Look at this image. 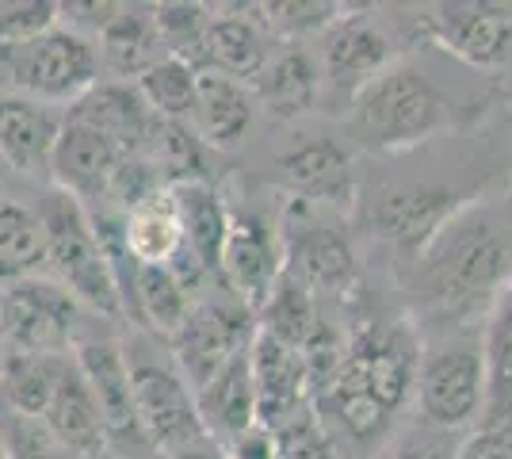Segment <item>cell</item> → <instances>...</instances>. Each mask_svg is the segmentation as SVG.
<instances>
[{"mask_svg": "<svg viewBox=\"0 0 512 459\" xmlns=\"http://www.w3.org/2000/svg\"><path fill=\"white\" fill-rule=\"evenodd\" d=\"M512 276V230L490 203H463L413 257V291L440 322L490 314Z\"/></svg>", "mask_w": 512, "mask_h": 459, "instance_id": "1", "label": "cell"}, {"mask_svg": "<svg viewBox=\"0 0 512 459\" xmlns=\"http://www.w3.org/2000/svg\"><path fill=\"white\" fill-rule=\"evenodd\" d=\"M39 222H43L50 280L62 291H69L81 310L119 318L123 314L119 284H115V272L107 264V253L96 238V226L88 219L85 203L54 188L39 203Z\"/></svg>", "mask_w": 512, "mask_h": 459, "instance_id": "2", "label": "cell"}, {"mask_svg": "<svg viewBox=\"0 0 512 459\" xmlns=\"http://www.w3.org/2000/svg\"><path fill=\"white\" fill-rule=\"evenodd\" d=\"M123 360L130 372L134 410H138L142 433L150 437L153 452L165 459L203 444L207 433H203V421L195 410V394L176 368L169 345L153 333H142L123 345Z\"/></svg>", "mask_w": 512, "mask_h": 459, "instance_id": "3", "label": "cell"}, {"mask_svg": "<svg viewBox=\"0 0 512 459\" xmlns=\"http://www.w3.org/2000/svg\"><path fill=\"white\" fill-rule=\"evenodd\" d=\"M448 115V100L409 62H390L352 100L356 131L371 150H409L444 131Z\"/></svg>", "mask_w": 512, "mask_h": 459, "instance_id": "4", "label": "cell"}, {"mask_svg": "<svg viewBox=\"0 0 512 459\" xmlns=\"http://www.w3.org/2000/svg\"><path fill=\"white\" fill-rule=\"evenodd\" d=\"M100 85L96 43L54 23L27 43L0 46V88H16L35 104H77Z\"/></svg>", "mask_w": 512, "mask_h": 459, "instance_id": "5", "label": "cell"}, {"mask_svg": "<svg viewBox=\"0 0 512 459\" xmlns=\"http://www.w3.org/2000/svg\"><path fill=\"white\" fill-rule=\"evenodd\" d=\"M413 406L421 425L440 433H463L474 429L486 414V364H482V341H448L428 349L421 345L417 383H413Z\"/></svg>", "mask_w": 512, "mask_h": 459, "instance_id": "6", "label": "cell"}, {"mask_svg": "<svg viewBox=\"0 0 512 459\" xmlns=\"http://www.w3.org/2000/svg\"><path fill=\"white\" fill-rule=\"evenodd\" d=\"M283 268L314 295H344L356 287V253L341 219H325V207L291 199L279 219Z\"/></svg>", "mask_w": 512, "mask_h": 459, "instance_id": "7", "label": "cell"}, {"mask_svg": "<svg viewBox=\"0 0 512 459\" xmlns=\"http://www.w3.org/2000/svg\"><path fill=\"white\" fill-rule=\"evenodd\" d=\"M4 349L23 356H65L81 337V306L54 280H23L0 295Z\"/></svg>", "mask_w": 512, "mask_h": 459, "instance_id": "8", "label": "cell"}, {"mask_svg": "<svg viewBox=\"0 0 512 459\" xmlns=\"http://www.w3.org/2000/svg\"><path fill=\"white\" fill-rule=\"evenodd\" d=\"M73 360H77L81 375L88 379V391L96 398L107 452H115L119 459H161L153 452L150 437L142 433V421H138V410H134V391H130L123 345L111 341V337L88 333V337H77Z\"/></svg>", "mask_w": 512, "mask_h": 459, "instance_id": "9", "label": "cell"}, {"mask_svg": "<svg viewBox=\"0 0 512 459\" xmlns=\"http://www.w3.org/2000/svg\"><path fill=\"white\" fill-rule=\"evenodd\" d=\"M256 337V314L249 306H241L234 295L226 299H207L195 303L184 329L165 341L176 360L180 375L188 379L192 394L211 383L214 375L222 372L230 360H237L241 352H249Z\"/></svg>", "mask_w": 512, "mask_h": 459, "instance_id": "10", "label": "cell"}, {"mask_svg": "<svg viewBox=\"0 0 512 459\" xmlns=\"http://www.w3.org/2000/svg\"><path fill=\"white\" fill-rule=\"evenodd\" d=\"M279 272H283V241L276 222H268L260 211L230 207V230L218 253V284L256 314L268 291L276 287Z\"/></svg>", "mask_w": 512, "mask_h": 459, "instance_id": "11", "label": "cell"}, {"mask_svg": "<svg viewBox=\"0 0 512 459\" xmlns=\"http://www.w3.org/2000/svg\"><path fill=\"white\" fill-rule=\"evenodd\" d=\"M394 62V46L367 12H341L321 31V85L333 96L356 100L363 85H371Z\"/></svg>", "mask_w": 512, "mask_h": 459, "instance_id": "12", "label": "cell"}, {"mask_svg": "<svg viewBox=\"0 0 512 459\" xmlns=\"http://www.w3.org/2000/svg\"><path fill=\"white\" fill-rule=\"evenodd\" d=\"M127 161V153L119 150L104 131H96L81 115L65 111L62 131L54 142V157H50V176H54L58 192L73 196L85 207H96L107 199L111 180Z\"/></svg>", "mask_w": 512, "mask_h": 459, "instance_id": "13", "label": "cell"}, {"mask_svg": "<svg viewBox=\"0 0 512 459\" xmlns=\"http://www.w3.org/2000/svg\"><path fill=\"white\" fill-rule=\"evenodd\" d=\"M432 43L474 69H497L512 54V16L493 4H440L421 16Z\"/></svg>", "mask_w": 512, "mask_h": 459, "instance_id": "14", "label": "cell"}, {"mask_svg": "<svg viewBox=\"0 0 512 459\" xmlns=\"http://www.w3.org/2000/svg\"><path fill=\"white\" fill-rule=\"evenodd\" d=\"M467 199H459L448 188H428V184H398L383 188L367 207V226L375 238L390 241L394 249H402L409 257H417L428 245V238L444 226V222L463 207Z\"/></svg>", "mask_w": 512, "mask_h": 459, "instance_id": "15", "label": "cell"}, {"mask_svg": "<svg viewBox=\"0 0 512 459\" xmlns=\"http://www.w3.org/2000/svg\"><path fill=\"white\" fill-rule=\"evenodd\" d=\"M249 372H253L256 421L264 429L279 433L295 417L314 410L299 349H291V345H283V341L256 329L253 345H249Z\"/></svg>", "mask_w": 512, "mask_h": 459, "instance_id": "16", "label": "cell"}, {"mask_svg": "<svg viewBox=\"0 0 512 459\" xmlns=\"http://www.w3.org/2000/svg\"><path fill=\"white\" fill-rule=\"evenodd\" d=\"M279 173L287 180V188L295 199L325 211H352L356 203V173H352V157L333 138H314L302 142L291 153L279 157Z\"/></svg>", "mask_w": 512, "mask_h": 459, "instance_id": "17", "label": "cell"}, {"mask_svg": "<svg viewBox=\"0 0 512 459\" xmlns=\"http://www.w3.org/2000/svg\"><path fill=\"white\" fill-rule=\"evenodd\" d=\"M46 433L54 437V444L69 452L73 459L88 456V452H100L104 444V425H100V410H96V398L88 391V379L81 375L73 352L65 356L54 394L46 402L43 417H39Z\"/></svg>", "mask_w": 512, "mask_h": 459, "instance_id": "18", "label": "cell"}, {"mask_svg": "<svg viewBox=\"0 0 512 459\" xmlns=\"http://www.w3.org/2000/svg\"><path fill=\"white\" fill-rule=\"evenodd\" d=\"M58 131L62 115H54L46 104L0 92V161L8 173H50Z\"/></svg>", "mask_w": 512, "mask_h": 459, "instance_id": "19", "label": "cell"}, {"mask_svg": "<svg viewBox=\"0 0 512 459\" xmlns=\"http://www.w3.org/2000/svg\"><path fill=\"white\" fill-rule=\"evenodd\" d=\"M253 100L268 115L276 119H295V115H306V111L318 104L321 96V69L314 62L310 50H302V43H283L272 54L264 69L256 73L253 85Z\"/></svg>", "mask_w": 512, "mask_h": 459, "instance_id": "20", "label": "cell"}, {"mask_svg": "<svg viewBox=\"0 0 512 459\" xmlns=\"http://www.w3.org/2000/svg\"><path fill=\"white\" fill-rule=\"evenodd\" d=\"M253 115V88L234 81V77L199 69V77H195V108L188 127H192L203 146H218V150L237 146L245 138V131L253 127Z\"/></svg>", "mask_w": 512, "mask_h": 459, "instance_id": "21", "label": "cell"}, {"mask_svg": "<svg viewBox=\"0 0 512 459\" xmlns=\"http://www.w3.org/2000/svg\"><path fill=\"white\" fill-rule=\"evenodd\" d=\"M272 54V39L264 35V27L256 23L253 8L241 12H222L207 20L203 35V69L234 77L241 85H253L256 73L264 69Z\"/></svg>", "mask_w": 512, "mask_h": 459, "instance_id": "22", "label": "cell"}, {"mask_svg": "<svg viewBox=\"0 0 512 459\" xmlns=\"http://www.w3.org/2000/svg\"><path fill=\"white\" fill-rule=\"evenodd\" d=\"M195 410L203 421V433L214 448H222L226 440H234L241 429H249L256 421V394H253V372H249V352H241L230 360L211 383H203L195 391Z\"/></svg>", "mask_w": 512, "mask_h": 459, "instance_id": "23", "label": "cell"}, {"mask_svg": "<svg viewBox=\"0 0 512 459\" xmlns=\"http://www.w3.org/2000/svg\"><path fill=\"white\" fill-rule=\"evenodd\" d=\"M92 43H96L100 69H107L111 77H123V81H138L146 69H153L161 58H169L161 39H157L150 12L127 8V4H119V12L107 20V27Z\"/></svg>", "mask_w": 512, "mask_h": 459, "instance_id": "24", "label": "cell"}, {"mask_svg": "<svg viewBox=\"0 0 512 459\" xmlns=\"http://www.w3.org/2000/svg\"><path fill=\"white\" fill-rule=\"evenodd\" d=\"M123 241L138 264H172V257L184 249V230H180L172 188L161 184L123 211Z\"/></svg>", "mask_w": 512, "mask_h": 459, "instance_id": "25", "label": "cell"}, {"mask_svg": "<svg viewBox=\"0 0 512 459\" xmlns=\"http://www.w3.org/2000/svg\"><path fill=\"white\" fill-rule=\"evenodd\" d=\"M172 199H176V211H180L184 249L211 272V280H218V253H222V241H226V230H230L226 199L218 196L207 180L172 184Z\"/></svg>", "mask_w": 512, "mask_h": 459, "instance_id": "26", "label": "cell"}, {"mask_svg": "<svg viewBox=\"0 0 512 459\" xmlns=\"http://www.w3.org/2000/svg\"><path fill=\"white\" fill-rule=\"evenodd\" d=\"M195 299L188 295V287L172 276L165 264H138V280H134V322L161 337V341H172L188 314H192Z\"/></svg>", "mask_w": 512, "mask_h": 459, "instance_id": "27", "label": "cell"}, {"mask_svg": "<svg viewBox=\"0 0 512 459\" xmlns=\"http://www.w3.org/2000/svg\"><path fill=\"white\" fill-rule=\"evenodd\" d=\"M482 364H486V414L482 417H512V276L497 291L486 314Z\"/></svg>", "mask_w": 512, "mask_h": 459, "instance_id": "28", "label": "cell"}, {"mask_svg": "<svg viewBox=\"0 0 512 459\" xmlns=\"http://www.w3.org/2000/svg\"><path fill=\"white\" fill-rule=\"evenodd\" d=\"M46 268V238L39 211L16 199H0V284L35 280Z\"/></svg>", "mask_w": 512, "mask_h": 459, "instance_id": "29", "label": "cell"}, {"mask_svg": "<svg viewBox=\"0 0 512 459\" xmlns=\"http://www.w3.org/2000/svg\"><path fill=\"white\" fill-rule=\"evenodd\" d=\"M321 310H318V295L302 284L299 276H291L287 268L279 272L276 287L268 291V299L256 310V329L276 337L291 349H302L306 337L318 326Z\"/></svg>", "mask_w": 512, "mask_h": 459, "instance_id": "30", "label": "cell"}, {"mask_svg": "<svg viewBox=\"0 0 512 459\" xmlns=\"http://www.w3.org/2000/svg\"><path fill=\"white\" fill-rule=\"evenodd\" d=\"M65 356H69V352H65ZM65 356H23V352H8V356H4L0 394H4V402H8L12 414L31 417V421L43 417Z\"/></svg>", "mask_w": 512, "mask_h": 459, "instance_id": "31", "label": "cell"}, {"mask_svg": "<svg viewBox=\"0 0 512 459\" xmlns=\"http://www.w3.org/2000/svg\"><path fill=\"white\" fill-rule=\"evenodd\" d=\"M195 77L199 69H192L180 58H161L153 69H146L138 81H134V92L142 96V104L165 119V123H192V108H195Z\"/></svg>", "mask_w": 512, "mask_h": 459, "instance_id": "32", "label": "cell"}, {"mask_svg": "<svg viewBox=\"0 0 512 459\" xmlns=\"http://www.w3.org/2000/svg\"><path fill=\"white\" fill-rule=\"evenodd\" d=\"M150 16L165 54L188 62L192 69H203V35H207L211 8H203V4H161V8H150Z\"/></svg>", "mask_w": 512, "mask_h": 459, "instance_id": "33", "label": "cell"}, {"mask_svg": "<svg viewBox=\"0 0 512 459\" xmlns=\"http://www.w3.org/2000/svg\"><path fill=\"white\" fill-rule=\"evenodd\" d=\"M341 4H314V0H283V4H256L253 16L268 39L302 43L306 35H321L341 16Z\"/></svg>", "mask_w": 512, "mask_h": 459, "instance_id": "34", "label": "cell"}, {"mask_svg": "<svg viewBox=\"0 0 512 459\" xmlns=\"http://www.w3.org/2000/svg\"><path fill=\"white\" fill-rule=\"evenodd\" d=\"M58 23V4L50 0H0V46L27 43Z\"/></svg>", "mask_w": 512, "mask_h": 459, "instance_id": "35", "label": "cell"}, {"mask_svg": "<svg viewBox=\"0 0 512 459\" xmlns=\"http://www.w3.org/2000/svg\"><path fill=\"white\" fill-rule=\"evenodd\" d=\"M0 444H4V459H73L31 417H8V425H0Z\"/></svg>", "mask_w": 512, "mask_h": 459, "instance_id": "36", "label": "cell"}, {"mask_svg": "<svg viewBox=\"0 0 512 459\" xmlns=\"http://www.w3.org/2000/svg\"><path fill=\"white\" fill-rule=\"evenodd\" d=\"M279 440V459H341V452L333 448V440L325 437L318 414L295 417L291 425H283L276 433Z\"/></svg>", "mask_w": 512, "mask_h": 459, "instance_id": "37", "label": "cell"}, {"mask_svg": "<svg viewBox=\"0 0 512 459\" xmlns=\"http://www.w3.org/2000/svg\"><path fill=\"white\" fill-rule=\"evenodd\" d=\"M451 459H512V417H482L455 444Z\"/></svg>", "mask_w": 512, "mask_h": 459, "instance_id": "38", "label": "cell"}, {"mask_svg": "<svg viewBox=\"0 0 512 459\" xmlns=\"http://www.w3.org/2000/svg\"><path fill=\"white\" fill-rule=\"evenodd\" d=\"M455 444L459 440L451 437V433H440V429H409L402 440H394L390 448H386L383 459H451L455 452Z\"/></svg>", "mask_w": 512, "mask_h": 459, "instance_id": "39", "label": "cell"}, {"mask_svg": "<svg viewBox=\"0 0 512 459\" xmlns=\"http://www.w3.org/2000/svg\"><path fill=\"white\" fill-rule=\"evenodd\" d=\"M218 452H222V459H279V440L272 429H264L260 421H253L234 440H226Z\"/></svg>", "mask_w": 512, "mask_h": 459, "instance_id": "40", "label": "cell"}, {"mask_svg": "<svg viewBox=\"0 0 512 459\" xmlns=\"http://www.w3.org/2000/svg\"><path fill=\"white\" fill-rule=\"evenodd\" d=\"M165 459H222V452L214 448L211 440H203V444H195V448H184V452H176V456H165Z\"/></svg>", "mask_w": 512, "mask_h": 459, "instance_id": "41", "label": "cell"}, {"mask_svg": "<svg viewBox=\"0 0 512 459\" xmlns=\"http://www.w3.org/2000/svg\"><path fill=\"white\" fill-rule=\"evenodd\" d=\"M81 459H119L115 452H107V448H100V452H88V456H81Z\"/></svg>", "mask_w": 512, "mask_h": 459, "instance_id": "42", "label": "cell"}, {"mask_svg": "<svg viewBox=\"0 0 512 459\" xmlns=\"http://www.w3.org/2000/svg\"><path fill=\"white\" fill-rule=\"evenodd\" d=\"M4 356H8V349H4V333H0V368H4Z\"/></svg>", "mask_w": 512, "mask_h": 459, "instance_id": "43", "label": "cell"}, {"mask_svg": "<svg viewBox=\"0 0 512 459\" xmlns=\"http://www.w3.org/2000/svg\"><path fill=\"white\" fill-rule=\"evenodd\" d=\"M4 180H8V169H4V161H0V184H4Z\"/></svg>", "mask_w": 512, "mask_h": 459, "instance_id": "44", "label": "cell"}, {"mask_svg": "<svg viewBox=\"0 0 512 459\" xmlns=\"http://www.w3.org/2000/svg\"><path fill=\"white\" fill-rule=\"evenodd\" d=\"M0 459H4V444H0Z\"/></svg>", "mask_w": 512, "mask_h": 459, "instance_id": "45", "label": "cell"}]
</instances>
